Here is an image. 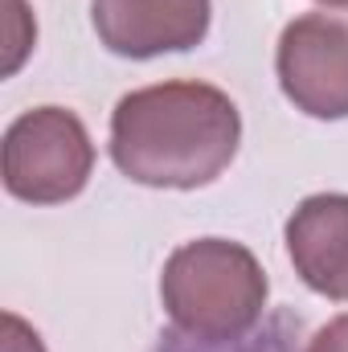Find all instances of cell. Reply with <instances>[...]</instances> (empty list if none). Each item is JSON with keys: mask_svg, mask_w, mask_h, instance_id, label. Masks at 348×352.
<instances>
[{"mask_svg": "<svg viewBox=\"0 0 348 352\" xmlns=\"http://www.w3.org/2000/svg\"><path fill=\"white\" fill-rule=\"evenodd\" d=\"M279 87L312 119L348 115V8H320L283 29Z\"/></svg>", "mask_w": 348, "mask_h": 352, "instance_id": "cell-4", "label": "cell"}, {"mask_svg": "<svg viewBox=\"0 0 348 352\" xmlns=\"http://www.w3.org/2000/svg\"><path fill=\"white\" fill-rule=\"evenodd\" d=\"M287 250L312 291L348 303V197H307L287 221Z\"/></svg>", "mask_w": 348, "mask_h": 352, "instance_id": "cell-6", "label": "cell"}, {"mask_svg": "<svg viewBox=\"0 0 348 352\" xmlns=\"http://www.w3.org/2000/svg\"><path fill=\"white\" fill-rule=\"evenodd\" d=\"M102 45L119 58L193 50L209 29V0H90Z\"/></svg>", "mask_w": 348, "mask_h": 352, "instance_id": "cell-5", "label": "cell"}, {"mask_svg": "<svg viewBox=\"0 0 348 352\" xmlns=\"http://www.w3.org/2000/svg\"><path fill=\"white\" fill-rule=\"evenodd\" d=\"M148 352H307L303 320L287 307L262 316L254 328L230 332V336H205L188 328H164Z\"/></svg>", "mask_w": 348, "mask_h": 352, "instance_id": "cell-7", "label": "cell"}, {"mask_svg": "<svg viewBox=\"0 0 348 352\" xmlns=\"http://www.w3.org/2000/svg\"><path fill=\"white\" fill-rule=\"evenodd\" d=\"M242 119L226 90L160 82L131 90L111 115V160L148 188L213 184L238 156Z\"/></svg>", "mask_w": 348, "mask_h": 352, "instance_id": "cell-1", "label": "cell"}, {"mask_svg": "<svg viewBox=\"0 0 348 352\" xmlns=\"http://www.w3.org/2000/svg\"><path fill=\"white\" fill-rule=\"evenodd\" d=\"M4 352H41V340L33 328L21 324V316H4Z\"/></svg>", "mask_w": 348, "mask_h": 352, "instance_id": "cell-9", "label": "cell"}, {"mask_svg": "<svg viewBox=\"0 0 348 352\" xmlns=\"http://www.w3.org/2000/svg\"><path fill=\"white\" fill-rule=\"evenodd\" d=\"M307 352H348V316L332 320L316 340H307Z\"/></svg>", "mask_w": 348, "mask_h": 352, "instance_id": "cell-10", "label": "cell"}, {"mask_svg": "<svg viewBox=\"0 0 348 352\" xmlns=\"http://www.w3.org/2000/svg\"><path fill=\"white\" fill-rule=\"evenodd\" d=\"M8 62H4V74H12L17 66H21V58L29 54V45H33V37L29 33H17V21H25V4L21 0H8Z\"/></svg>", "mask_w": 348, "mask_h": 352, "instance_id": "cell-8", "label": "cell"}, {"mask_svg": "<svg viewBox=\"0 0 348 352\" xmlns=\"http://www.w3.org/2000/svg\"><path fill=\"white\" fill-rule=\"evenodd\" d=\"M94 164L87 127L62 107L25 111L4 135V188L33 205H58L83 192Z\"/></svg>", "mask_w": 348, "mask_h": 352, "instance_id": "cell-3", "label": "cell"}, {"mask_svg": "<svg viewBox=\"0 0 348 352\" xmlns=\"http://www.w3.org/2000/svg\"><path fill=\"white\" fill-rule=\"evenodd\" d=\"M160 295L176 328L230 336V332L254 328L262 320L266 278L246 246L205 238V242L180 246L168 258Z\"/></svg>", "mask_w": 348, "mask_h": 352, "instance_id": "cell-2", "label": "cell"}, {"mask_svg": "<svg viewBox=\"0 0 348 352\" xmlns=\"http://www.w3.org/2000/svg\"><path fill=\"white\" fill-rule=\"evenodd\" d=\"M320 4H328V8H348V0H320Z\"/></svg>", "mask_w": 348, "mask_h": 352, "instance_id": "cell-11", "label": "cell"}]
</instances>
